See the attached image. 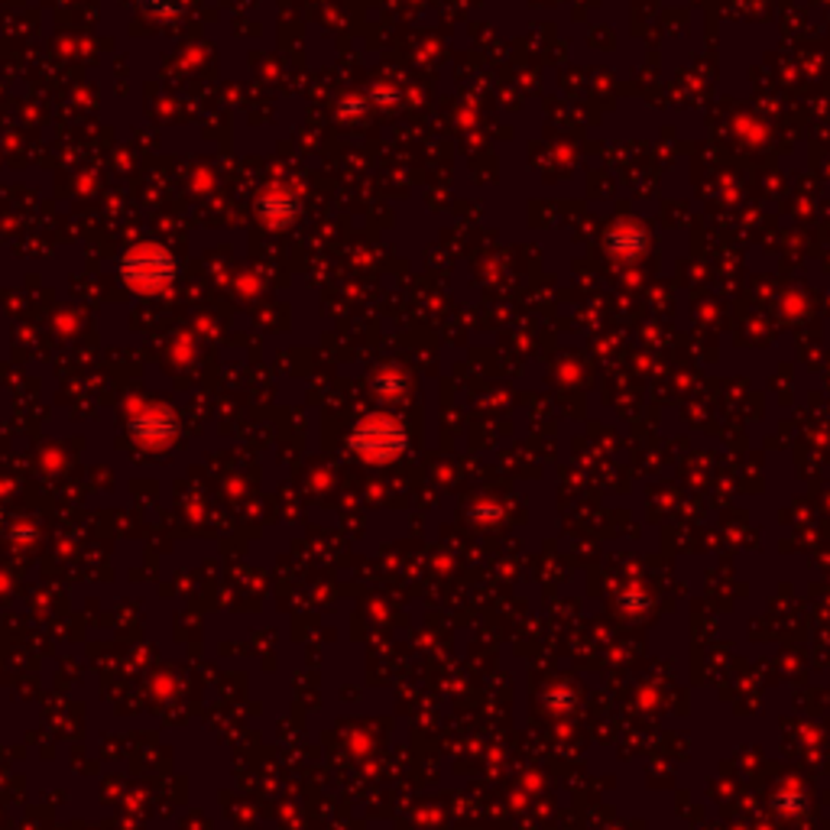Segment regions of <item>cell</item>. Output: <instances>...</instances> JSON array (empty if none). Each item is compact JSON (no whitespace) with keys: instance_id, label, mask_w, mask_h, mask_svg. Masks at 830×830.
<instances>
[{"instance_id":"cell-1","label":"cell","mask_w":830,"mask_h":830,"mask_svg":"<svg viewBox=\"0 0 830 830\" xmlns=\"http://www.w3.org/2000/svg\"><path fill=\"white\" fill-rule=\"evenodd\" d=\"M351 448L367 461H393L406 448V431L390 415H374L361 422L351 435Z\"/></svg>"}]
</instances>
